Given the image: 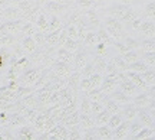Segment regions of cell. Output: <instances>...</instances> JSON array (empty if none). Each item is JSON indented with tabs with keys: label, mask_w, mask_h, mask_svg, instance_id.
<instances>
[{
	"label": "cell",
	"mask_w": 155,
	"mask_h": 140,
	"mask_svg": "<svg viewBox=\"0 0 155 140\" xmlns=\"http://www.w3.org/2000/svg\"><path fill=\"white\" fill-rule=\"evenodd\" d=\"M88 97L92 101H101L104 97H105V93L101 90V88H96V87H95V88H91V90H89Z\"/></svg>",
	"instance_id": "cell-27"
},
{
	"label": "cell",
	"mask_w": 155,
	"mask_h": 140,
	"mask_svg": "<svg viewBox=\"0 0 155 140\" xmlns=\"http://www.w3.org/2000/svg\"><path fill=\"white\" fill-rule=\"evenodd\" d=\"M128 129H129V121H122L119 126H116L112 131V137L115 139H125L128 137Z\"/></svg>",
	"instance_id": "cell-8"
},
{
	"label": "cell",
	"mask_w": 155,
	"mask_h": 140,
	"mask_svg": "<svg viewBox=\"0 0 155 140\" xmlns=\"http://www.w3.org/2000/svg\"><path fill=\"white\" fill-rule=\"evenodd\" d=\"M72 2H73V0H68V3H72Z\"/></svg>",
	"instance_id": "cell-53"
},
{
	"label": "cell",
	"mask_w": 155,
	"mask_h": 140,
	"mask_svg": "<svg viewBox=\"0 0 155 140\" xmlns=\"http://www.w3.org/2000/svg\"><path fill=\"white\" fill-rule=\"evenodd\" d=\"M88 56H89V52H86L85 49L79 48L76 51V55L73 56L75 58V68L76 69H82L86 64H88Z\"/></svg>",
	"instance_id": "cell-6"
},
{
	"label": "cell",
	"mask_w": 155,
	"mask_h": 140,
	"mask_svg": "<svg viewBox=\"0 0 155 140\" xmlns=\"http://www.w3.org/2000/svg\"><path fill=\"white\" fill-rule=\"evenodd\" d=\"M83 16L88 19L89 23L94 26V29L99 26V17H98V13H96L94 9H89V7H88V9L85 10V15H83Z\"/></svg>",
	"instance_id": "cell-11"
},
{
	"label": "cell",
	"mask_w": 155,
	"mask_h": 140,
	"mask_svg": "<svg viewBox=\"0 0 155 140\" xmlns=\"http://www.w3.org/2000/svg\"><path fill=\"white\" fill-rule=\"evenodd\" d=\"M2 67H3V56L0 55V68H2Z\"/></svg>",
	"instance_id": "cell-52"
},
{
	"label": "cell",
	"mask_w": 155,
	"mask_h": 140,
	"mask_svg": "<svg viewBox=\"0 0 155 140\" xmlns=\"http://www.w3.org/2000/svg\"><path fill=\"white\" fill-rule=\"evenodd\" d=\"M145 17H148V19H154L155 17V3L152 0L145 6Z\"/></svg>",
	"instance_id": "cell-40"
},
{
	"label": "cell",
	"mask_w": 155,
	"mask_h": 140,
	"mask_svg": "<svg viewBox=\"0 0 155 140\" xmlns=\"http://www.w3.org/2000/svg\"><path fill=\"white\" fill-rule=\"evenodd\" d=\"M62 23H63L62 19H59L55 13H53V15L50 13V17H49V20H48V29H49V30H55V29L61 28Z\"/></svg>",
	"instance_id": "cell-23"
},
{
	"label": "cell",
	"mask_w": 155,
	"mask_h": 140,
	"mask_svg": "<svg viewBox=\"0 0 155 140\" xmlns=\"http://www.w3.org/2000/svg\"><path fill=\"white\" fill-rule=\"evenodd\" d=\"M125 75H127L128 78L131 79V81H132V82L137 85V87H139V88H145V90L148 88V84H147V82L144 81L142 75H141L139 72H135V71H128Z\"/></svg>",
	"instance_id": "cell-9"
},
{
	"label": "cell",
	"mask_w": 155,
	"mask_h": 140,
	"mask_svg": "<svg viewBox=\"0 0 155 140\" xmlns=\"http://www.w3.org/2000/svg\"><path fill=\"white\" fill-rule=\"evenodd\" d=\"M101 40L98 38V35L95 33V32H88V33H85V38H83V44L88 46H95L98 45Z\"/></svg>",
	"instance_id": "cell-21"
},
{
	"label": "cell",
	"mask_w": 155,
	"mask_h": 140,
	"mask_svg": "<svg viewBox=\"0 0 155 140\" xmlns=\"http://www.w3.org/2000/svg\"><path fill=\"white\" fill-rule=\"evenodd\" d=\"M76 2H78V5L81 6V7H85V9L94 5V0H76Z\"/></svg>",
	"instance_id": "cell-49"
},
{
	"label": "cell",
	"mask_w": 155,
	"mask_h": 140,
	"mask_svg": "<svg viewBox=\"0 0 155 140\" xmlns=\"http://www.w3.org/2000/svg\"><path fill=\"white\" fill-rule=\"evenodd\" d=\"M43 7L50 13H63L65 10L69 9V5L59 3V2H55V0H46L43 3Z\"/></svg>",
	"instance_id": "cell-3"
},
{
	"label": "cell",
	"mask_w": 155,
	"mask_h": 140,
	"mask_svg": "<svg viewBox=\"0 0 155 140\" xmlns=\"http://www.w3.org/2000/svg\"><path fill=\"white\" fill-rule=\"evenodd\" d=\"M65 49L68 51H71V52H73V51H78L79 48H81V40H78V39H73V38H68L66 40H65Z\"/></svg>",
	"instance_id": "cell-29"
},
{
	"label": "cell",
	"mask_w": 155,
	"mask_h": 140,
	"mask_svg": "<svg viewBox=\"0 0 155 140\" xmlns=\"http://www.w3.org/2000/svg\"><path fill=\"white\" fill-rule=\"evenodd\" d=\"M124 45L127 46L128 49H135V48H138L139 46V40L135 39V38H131V36H125Z\"/></svg>",
	"instance_id": "cell-39"
},
{
	"label": "cell",
	"mask_w": 155,
	"mask_h": 140,
	"mask_svg": "<svg viewBox=\"0 0 155 140\" xmlns=\"http://www.w3.org/2000/svg\"><path fill=\"white\" fill-rule=\"evenodd\" d=\"M22 46L26 51H29V52H33V51L38 48V44L35 42V39L32 36H25L22 40Z\"/></svg>",
	"instance_id": "cell-25"
},
{
	"label": "cell",
	"mask_w": 155,
	"mask_h": 140,
	"mask_svg": "<svg viewBox=\"0 0 155 140\" xmlns=\"http://www.w3.org/2000/svg\"><path fill=\"white\" fill-rule=\"evenodd\" d=\"M148 67H150V65H147L144 61H138V59L128 65V68H129V69H132V71H135V72H144Z\"/></svg>",
	"instance_id": "cell-30"
},
{
	"label": "cell",
	"mask_w": 155,
	"mask_h": 140,
	"mask_svg": "<svg viewBox=\"0 0 155 140\" xmlns=\"http://www.w3.org/2000/svg\"><path fill=\"white\" fill-rule=\"evenodd\" d=\"M22 32L26 33V36H33V35L38 32V28H36L32 22H29V23H25L22 26Z\"/></svg>",
	"instance_id": "cell-35"
},
{
	"label": "cell",
	"mask_w": 155,
	"mask_h": 140,
	"mask_svg": "<svg viewBox=\"0 0 155 140\" xmlns=\"http://www.w3.org/2000/svg\"><path fill=\"white\" fill-rule=\"evenodd\" d=\"M35 23L38 25L39 29H48V17H46V15L45 13H39Z\"/></svg>",
	"instance_id": "cell-38"
},
{
	"label": "cell",
	"mask_w": 155,
	"mask_h": 140,
	"mask_svg": "<svg viewBox=\"0 0 155 140\" xmlns=\"http://www.w3.org/2000/svg\"><path fill=\"white\" fill-rule=\"evenodd\" d=\"M81 110H82V113H85V114H92L91 113V101L88 100V98H83L82 103H81Z\"/></svg>",
	"instance_id": "cell-42"
},
{
	"label": "cell",
	"mask_w": 155,
	"mask_h": 140,
	"mask_svg": "<svg viewBox=\"0 0 155 140\" xmlns=\"http://www.w3.org/2000/svg\"><path fill=\"white\" fill-rule=\"evenodd\" d=\"M79 123V114H78L75 110H73L69 116L65 117V126H75V124Z\"/></svg>",
	"instance_id": "cell-34"
},
{
	"label": "cell",
	"mask_w": 155,
	"mask_h": 140,
	"mask_svg": "<svg viewBox=\"0 0 155 140\" xmlns=\"http://www.w3.org/2000/svg\"><path fill=\"white\" fill-rule=\"evenodd\" d=\"M138 32H141L145 38H154V35H155V23H154V20H152V19H148V20H144V19H142Z\"/></svg>",
	"instance_id": "cell-4"
},
{
	"label": "cell",
	"mask_w": 155,
	"mask_h": 140,
	"mask_svg": "<svg viewBox=\"0 0 155 140\" xmlns=\"http://www.w3.org/2000/svg\"><path fill=\"white\" fill-rule=\"evenodd\" d=\"M134 0H119V3H124V5H129V3H132Z\"/></svg>",
	"instance_id": "cell-51"
},
{
	"label": "cell",
	"mask_w": 155,
	"mask_h": 140,
	"mask_svg": "<svg viewBox=\"0 0 155 140\" xmlns=\"http://www.w3.org/2000/svg\"><path fill=\"white\" fill-rule=\"evenodd\" d=\"M141 22H142V17L139 16H135V17H132L131 20H128V22H125L127 23V29L131 32V30H134V32H138L139 30V26H141Z\"/></svg>",
	"instance_id": "cell-18"
},
{
	"label": "cell",
	"mask_w": 155,
	"mask_h": 140,
	"mask_svg": "<svg viewBox=\"0 0 155 140\" xmlns=\"http://www.w3.org/2000/svg\"><path fill=\"white\" fill-rule=\"evenodd\" d=\"M105 107H104V104H101V101H92L91 103V113H94V114H96V113H99L101 110H104Z\"/></svg>",
	"instance_id": "cell-41"
},
{
	"label": "cell",
	"mask_w": 155,
	"mask_h": 140,
	"mask_svg": "<svg viewBox=\"0 0 155 140\" xmlns=\"http://www.w3.org/2000/svg\"><path fill=\"white\" fill-rule=\"evenodd\" d=\"M82 136L78 130H72V131H68V139H81Z\"/></svg>",
	"instance_id": "cell-50"
},
{
	"label": "cell",
	"mask_w": 155,
	"mask_h": 140,
	"mask_svg": "<svg viewBox=\"0 0 155 140\" xmlns=\"http://www.w3.org/2000/svg\"><path fill=\"white\" fill-rule=\"evenodd\" d=\"M79 124H82L85 129H89V127H94L95 126V120L91 117V114L82 113V116H79Z\"/></svg>",
	"instance_id": "cell-26"
},
{
	"label": "cell",
	"mask_w": 155,
	"mask_h": 140,
	"mask_svg": "<svg viewBox=\"0 0 155 140\" xmlns=\"http://www.w3.org/2000/svg\"><path fill=\"white\" fill-rule=\"evenodd\" d=\"M111 98H114L115 101H118L119 104H125V103H129L131 101V97L127 95L125 93H122L121 90H116L111 94Z\"/></svg>",
	"instance_id": "cell-19"
},
{
	"label": "cell",
	"mask_w": 155,
	"mask_h": 140,
	"mask_svg": "<svg viewBox=\"0 0 155 140\" xmlns=\"http://www.w3.org/2000/svg\"><path fill=\"white\" fill-rule=\"evenodd\" d=\"M142 58H144V62L150 67H154L155 65V52L154 51H142Z\"/></svg>",
	"instance_id": "cell-31"
},
{
	"label": "cell",
	"mask_w": 155,
	"mask_h": 140,
	"mask_svg": "<svg viewBox=\"0 0 155 140\" xmlns=\"http://www.w3.org/2000/svg\"><path fill=\"white\" fill-rule=\"evenodd\" d=\"M112 62L115 64V67L118 68V71H125V69H128V64L124 61V58H122L121 55L115 56V58L112 59Z\"/></svg>",
	"instance_id": "cell-37"
},
{
	"label": "cell",
	"mask_w": 155,
	"mask_h": 140,
	"mask_svg": "<svg viewBox=\"0 0 155 140\" xmlns=\"http://www.w3.org/2000/svg\"><path fill=\"white\" fill-rule=\"evenodd\" d=\"M144 127L142 123H138V121H134V123H129V129H128V136L129 137H134V136L138 133L139 130Z\"/></svg>",
	"instance_id": "cell-36"
},
{
	"label": "cell",
	"mask_w": 155,
	"mask_h": 140,
	"mask_svg": "<svg viewBox=\"0 0 155 140\" xmlns=\"http://www.w3.org/2000/svg\"><path fill=\"white\" fill-rule=\"evenodd\" d=\"M137 116L139 117L141 123L144 124V126H147V127H152V129H154V116L147 110V107H144V108H138Z\"/></svg>",
	"instance_id": "cell-5"
},
{
	"label": "cell",
	"mask_w": 155,
	"mask_h": 140,
	"mask_svg": "<svg viewBox=\"0 0 155 140\" xmlns=\"http://www.w3.org/2000/svg\"><path fill=\"white\" fill-rule=\"evenodd\" d=\"M53 72L59 77H63V75H68L71 72V68L68 65L66 62H62V61H58L56 64H53Z\"/></svg>",
	"instance_id": "cell-10"
},
{
	"label": "cell",
	"mask_w": 155,
	"mask_h": 140,
	"mask_svg": "<svg viewBox=\"0 0 155 140\" xmlns=\"http://www.w3.org/2000/svg\"><path fill=\"white\" fill-rule=\"evenodd\" d=\"M58 59L59 61H62V62H71L72 61V58H73V54L71 52V51H68V49H65V48H61V49L58 51Z\"/></svg>",
	"instance_id": "cell-24"
},
{
	"label": "cell",
	"mask_w": 155,
	"mask_h": 140,
	"mask_svg": "<svg viewBox=\"0 0 155 140\" xmlns=\"http://www.w3.org/2000/svg\"><path fill=\"white\" fill-rule=\"evenodd\" d=\"M121 56L124 58V61H125L128 65H129V64H132V62H135L137 59H138V58H139V54L135 49H128V51H125V52H124Z\"/></svg>",
	"instance_id": "cell-16"
},
{
	"label": "cell",
	"mask_w": 155,
	"mask_h": 140,
	"mask_svg": "<svg viewBox=\"0 0 155 140\" xmlns=\"http://www.w3.org/2000/svg\"><path fill=\"white\" fill-rule=\"evenodd\" d=\"M137 111H138V107H135L134 104H127L122 107V116L127 120H132L137 116Z\"/></svg>",
	"instance_id": "cell-13"
},
{
	"label": "cell",
	"mask_w": 155,
	"mask_h": 140,
	"mask_svg": "<svg viewBox=\"0 0 155 140\" xmlns=\"http://www.w3.org/2000/svg\"><path fill=\"white\" fill-rule=\"evenodd\" d=\"M46 117H48V116H45V114H39L38 117H36V120H35V126H36L38 129H43Z\"/></svg>",
	"instance_id": "cell-44"
},
{
	"label": "cell",
	"mask_w": 155,
	"mask_h": 140,
	"mask_svg": "<svg viewBox=\"0 0 155 140\" xmlns=\"http://www.w3.org/2000/svg\"><path fill=\"white\" fill-rule=\"evenodd\" d=\"M9 29H12L13 32H17V30H20L23 26V22L22 20H13V22H9Z\"/></svg>",
	"instance_id": "cell-45"
},
{
	"label": "cell",
	"mask_w": 155,
	"mask_h": 140,
	"mask_svg": "<svg viewBox=\"0 0 155 140\" xmlns=\"http://www.w3.org/2000/svg\"><path fill=\"white\" fill-rule=\"evenodd\" d=\"M102 26H104V29L108 32V35H109L111 38H114V39H119L122 35H125L122 32L121 20L116 19V17H114V16L106 17L105 20H104V25H102Z\"/></svg>",
	"instance_id": "cell-1"
},
{
	"label": "cell",
	"mask_w": 155,
	"mask_h": 140,
	"mask_svg": "<svg viewBox=\"0 0 155 140\" xmlns=\"http://www.w3.org/2000/svg\"><path fill=\"white\" fill-rule=\"evenodd\" d=\"M141 75H142V78H144V81L147 82L148 85H152L155 82V69L152 67H148L147 69H145L144 72H141Z\"/></svg>",
	"instance_id": "cell-17"
},
{
	"label": "cell",
	"mask_w": 155,
	"mask_h": 140,
	"mask_svg": "<svg viewBox=\"0 0 155 140\" xmlns=\"http://www.w3.org/2000/svg\"><path fill=\"white\" fill-rule=\"evenodd\" d=\"M101 101L104 103V107H105L111 114H114V113H121V104H119L118 101H115L114 98H111V97L108 98V97L105 95Z\"/></svg>",
	"instance_id": "cell-7"
},
{
	"label": "cell",
	"mask_w": 155,
	"mask_h": 140,
	"mask_svg": "<svg viewBox=\"0 0 155 140\" xmlns=\"http://www.w3.org/2000/svg\"><path fill=\"white\" fill-rule=\"evenodd\" d=\"M92 65H94L95 72H101V71H105V67H106L105 58H104V56H101V55H96V56H95V61L92 62Z\"/></svg>",
	"instance_id": "cell-22"
},
{
	"label": "cell",
	"mask_w": 155,
	"mask_h": 140,
	"mask_svg": "<svg viewBox=\"0 0 155 140\" xmlns=\"http://www.w3.org/2000/svg\"><path fill=\"white\" fill-rule=\"evenodd\" d=\"M82 16L79 10H71L66 13V23L68 25H75L79 20V17Z\"/></svg>",
	"instance_id": "cell-32"
},
{
	"label": "cell",
	"mask_w": 155,
	"mask_h": 140,
	"mask_svg": "<svg viewBox=\"0 0 155 140\" xmlns=\"http://www.w3.org/2000/svg\"><path fill=\"white\" fill-rule=\"evenodd\" d=\"M95 130H96V136L99 139H111L112 137V129L106 124H101V126H98V129Z\"/></svg>",
	"instance_id": "cell-12"
},
{
	"label": "cell",
	"mask_w": 155,
	"mask_h": 140,
	"mask_svg": "<svg viewBox=\"0 0 155 140\" xmlns=\"http://www.w3.org/2000/svg\"><path fill=\"white\" fill-rule=\"evenodd\" d=\"M32 38L35 39V42H36L38 45H45V33H43V32L38 30V32H36Z\"/></svg>",
	"instance_id": "cell-46"
},
{
	"label": "cell",
	"mask_w": 155,
	"mask_h": 140,
	"mask_svg": "<svg viewBox=\"0 0 155 140\" xmlns=\"http://www.w3.org/2000/svg\"><path fill=\"white\" fill-rule=\"evenodd\" d=\"M152 137H154V129L152 127H145V126L134 136V139H152Z\"/></svg>",
	"instance_id": "cell-20"
},
{
	"label": "cell",
	"mask_w": 155,
	"mask_h": 140,
	"mask_svg": "<svg viewBox=\"0 0 155 140\" xmlns=\"http://www.w3.org/2000/svg\"><path fill=\"white\" fill-rule=\"evenodd\" d=\"M109 116H111V113L108 111L106 108L101 110L99 113H96V117L94 118V120H95V124H96V126L106 124V123H108V120H109Z\"/></svg>",
	"instance_id": "cell-14"
},
{
	"label": "cell",
	"mask_w": 155,
	"mask_h": 140,
	"mask_svg": "<svg viewBox=\"0 0 155 140\" xmlns=\"http://www.w3.org/2000/svg\"><path fill=\"white\" fill-rule=\"evenodd\" d=\"M151 97L148 95V93H141L138 94L135 98H134V106L135 107H145L148 103H150Z\"/></svg>",
	"instance_id": "cell-15"
},
{
	"label": "cell",
	"mask_w": 155,
	"mask_h": 140,
	"mask_svg": "<svg viewBox=\"0 0 155 140\" xmlns=\"http://www.w3.org/2000/svg\"><path fill=\"white\" fill-rule=\"evenodd\" d=\"M139 46H142V51H155V39L144 38V40L139 42Z\"/></svg>",
	"instance_id": "cell-33"
},
{
	"label": "cell",
	"mask_w": 155,
	"mask_h": 140,
	"mask_svg": "<svg viewBox=\"0 0 155 140\" xmlns=\"http://www.w3.org/2000/svg\"><path fill=\"white\" fill-rule=\"evenodd\" d=\"M94 72H95V69H94L92 62H88V64L82 68V75H83V77H89V75H92Z\"/></svg>",
	"instance_id": "cell-43"
},
{
	"label": "cell",
	"mask_w": 155,
	"mask_h": 140,
	"mask_svg": "<svg viewBox=\"0 0 155 140\" xmlns=\"http://www.w3.org/2000/svg\"><path fill=\"white\" fill-rule=\"evenodd\" d=\"M119 79H122L121 82H119L121 91H122V93H125L127 95H129V97H132V94H135V91H137V85L134 84L132 81L128 78L125 74L119 72Z\"/></svg>",
	"instance_id": "cell-2"
},
{
	"label": "cell",
	"mask_w": 155,
	"mask_h": 140,
	"mask_svg": "<svg viewBox=\"0 0 155 140\" xmlns=\"http://www.w3.org/2000/svg\"><path fill=\"white\" fill-rule=\"evenodd\" d=\"M20 137H22V139H33L35 135L29 127H23L22 131H20Z\"/></svg>",
	"instance_id": "cell-47"
},
{
	"label": "cell",
	"mask_w": 155,
	"mask_h": 140,
	"mask_svg": "<svg viewBox=\"0 0 155 140\" xmlns=\"http://www.w3.org/2000/svg\"><path fill=\"white\" fill-rule=\"evenodd\" d=\"M122 123V114L121 113H114L109 116V120H108V126L111 129H115L116 126H119Z\"/></svg>",
	"instance_id": "cell-28"
},
{
	"label": "cell",
	"mask_w": 155,
	"mask_h": 140,
	"mask_svg": "<svg viewBox=\"0 0 155 140\" xmlns=\"http://www.w3.org/2000/svg\"><path fill=\"white\" fill-rule=\"evenodd\" d=\"M19 7H9L7 9V16L9 17H17V15H19Z\"/></svg>",
	"instance_id": "cell-48"
}]
</instances>
